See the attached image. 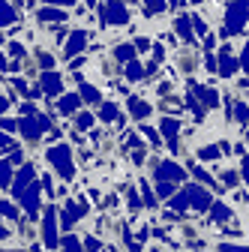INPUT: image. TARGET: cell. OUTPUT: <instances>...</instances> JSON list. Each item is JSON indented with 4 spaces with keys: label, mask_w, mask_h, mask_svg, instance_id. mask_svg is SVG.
Masks as SVG:
<instances>
[{
    "label": "cell",
    "mask_w": 249,
    "mask_h": 252,
    "mask_svg": "<svg viewBox=\"0 0 249 252\" xmlns=\"http://www.w3.org/2000/svg\"><path fill=\"white\" fill-rule=\"evenodd\" d=\"M117 117V108L114 105H102V120H114Z\"/></svg>",
    "instance_id": "23"
},
{
    "label": "cell",
    "mask_w": 249,
    "mask_h": 252,
    "mask_svg": "<svg viewBox=\"0 0 249 252\" xmlns=\"http://www.w3.org/2000/svg\"><path fill=\"white\" fill-rule=\"evenodd\" d=\"M75 123H78V129H90V126H93V114H87V111H81V114L75 117Z\"/></svg>",
    "instance_id": "17"
},
{
    "label": "cell",
    "mask_w": 249,
    "mask_h": 252,
    "mask_svg": "<svg viewBox=\"0 0 249 252\" xmlns=\"http://www.w3.org/2000/svg\"><path fill=\"white\" fill-rule=\"evenodd\" d=\"M18 129H21L27 138H39L45 129H51V123H48V117H42V114H27V117L18 123Z\"/></svg>",
    "instance_id": "2"
},
{
    "label": "cell",
    "mask_w": 249,
    "mask_h": 252,
    "mask_svg": "<svg viewBox=\"0 0 249 252\" xmlns=\"http://www.w3.org/2000/svg\"><path fill=\"white\" fill-rule=\"evenodd\" d=\"M0 213L9 216V219H15V216H18V207H12L9 201H0Z\"/></svg>",
    "instance_id": "18"
},
{
    "label": "cell",
    "mask_w": 249,
    "mask_h": 252,
    "mask_svg": "<svg viewBox=\"0 0 249 252\" xmlns=\"http://www.w3.org/2000/svg\"><path fill=\"white\" fill-rule=\"evenodd\" d=\"M126 75H129L132 81H138V78H141V66H138V63H129V69H126Z\"/></svg>",
    "instance_id": "22"
},
{
    "label": "cell",
    "mask_w": 249,
    "mask_h": 252,
    "mask_svg": "<svg viewBox=\"0 0 249 252\" xmlns=\"http://www.w3.org/2000/svg\"><path fill=\"white\" fill-rule=\"evenodd\" d=\"M39 81H42V90H45V93H51V96H54V93H60V90H63V78H60L57 72H51V69H45Z\"/></svg>",
    "instance_id": "5"
},
{
    "label": "cell",
    "mask_w": 249,
    "mask_h": 252,
    "mask_svg": "<svg viewBox=\"0 0 249 252\" xmlns=\"http://www.w3.org/2000/svg\"><path fill=\"white\" fill-rule=\"evenodd\" d=\"M177 66L180 69H186V72H192L195 66H198V60H195V54L186 48V51H180V57H177Z\"/></svg>",
    "instance_id": "9"
},
{
    "label": "cell",
    "mask_w": 249,
    "mask_h": 252,
    "mask_svg": "<svg viewBox=\"0 0 249 252\" xmlns=\"http://www.w3.org/2000/svg\"><path fill=\"white\" fill-rule=\"evenodd\" d=\"M30 183H33V165H24L18 171V177H15V192H18V189H24V186H30Z\"/></svg>",
    "instance_id": "10"
},
{
    "label": "cell",
    "mask_w": 249,
    "mask_h": 252,
    "mask_svg": "<svg viewBox=\"0 0 249 252\" xmlns=\"http://www.w3.org/2000/svg\"><path fill=\"white\" fill-rule=\"evenodd\" d=\"M57 3H66V6H72V3H75V0H57Z\"/></svg>",
    "instance_id": "29"
},
{
    "label": "cell",
    "mask_w": 249,
    "mask_h": 252,
    "mask_svg": "<svg viewBox=\"0 0 249 252\" xmlns=\"http://www.w3.org/2000/svg\"><path fill=\"white\" fill-rule=\"evenodd\" d=\"M84 45H87V33H84V30H72V36H69V42H66V57L78 54Z\"/></svg>",
    "instance_id": "6"
},
{
    "label": "cell",
    "mask_w": 249,
    "mask_h": 252,
    "mask_svg": "<svg viewBox=\"0 0 249 252\" xmlns=\"http://www.w3.org/2000/svg\"><path fill=\"white\" fill-rule=\"evenodd\" d=\"M222 180H225V183H231V186H234V183H237V171H225V174H222Z\"/></svg>",
    "instance_id": "25"
},
{
    "label": "cell",
    "mask_w": 249,
    "mask_h": 252,
    "mask_svg": "<svg viewBox=\"0 0 249 252\" xmlns=\"http://www.w3.org/2000/svg\"><path fill=\"white\" fill-rule=\"evenodd\" d=\"M42 234H45V246L54 249L57 246V237H54V210H45V225H42Z\"/></svg>",
    "instance_id": "8"
},
{
    "label": "cell",
    "mask_w": 249,
    "mask_h": 252,
    "mask_svg": "<svg viewBox=\"0 0 249 252\" xmlns=\"http://www.w3.org/2000/svg\"><path fill=\"white\" fill-rule=\"evenodd\" d=\"M84 213V207H75L72 201H63V231H69L72 228V222Z\"/></svg>",
    "instance_id": "7"
},
{
    "label": "cell",
    "mask_w": 249,
    "mask_h": 252,
    "mask_svg": "<svg viewBox=\"0 0 249 252\" xmlns=\"http://www.w3.org/2000/svg\"><path fill=\"white\" fill-rule=\"evenodd\" d=\"M9 21H15V9L9 3H0V27L9 24Z\"/></svg>",
    "instance_id": "14"
},
{
    "label": "cell",
    "mask_w": 249,
    "mask_h": 252,
    "mask_svg": "<svg viewBox=\"0 0 249 252\" xmlns=\"http://www.w3.org/2000/svg\"><path fill=\"white\" fill-rule=\"evenodd\" d=\"M21 114H36V108H33V102H24V105H21Z\"/></svg>",
    "instance_id": "27"
},
{
    "label": "cell",
    "mask_w": 249,
    "mask_h": 252,
    "mask_svg": "<svg viewBox=\"0 0 249 252\" xmlns=\"http://www.w3.org/2000/svg\"><path fill=\"white\" fill-rule=\"evenodd\" d=\"M15 198L27 207V213H36V210H39V183H30V186L18 189Z\"/></svg>",
    "instance_id": "3"
},
{
    "label": "cell",
    "mask_w": 249,
    "mask_h": 252,
    "mask_svg": "<svg viewBox=\"0 0 249 252\" xmlns=\"http://www.w3.org/2000/svg\"><path fill=\"white\" fill-rule=\"evenodd\" d=\"M39 63H42V69H51L54 66V57L51 54H39Z\"/></svg>",
    "instance_id": "24"
},
{
    "label": "cell",
    "mask_w": 249,
    "mask_h": 252,
    "mask_svg": "<svg viewBox=\"0 0 249 252\" xmlns=\"http://www.w3.org/2000/svg\"><path fill=\"white\" fill-rule=\"evenodd\" d=\"M36 15H39V21H63L66 18L63 9H39Z\"/></svg>",
    "instance_id": "12"
},
{
    "label": "cell",
    "mask_w": 249,
    "mask_h": 252,
    "mask_svg": "<svg viewBox=\"0 0 249 252\" xmlns=\"http://www.w3.org/2000/svg\"><path fill=\"white\" fill-rule=\"evenodd\" d=\"M114 54H117V60H129V57L135 54V48H129V45H120V48H117Z\"/></svg>",
    "instance_id": "19"
},
{
    "label": "cell",
    "mask_w": 249,
    "mask_h": 252,
    "mask_svg": "<svg viewBox=\"0 0 249 252\" xmlns=\"http://www.w3.org/2000/svg\"><path fill=\"white\" fill-rule=\"evenodd\" d=\"M102 21H105V24H123V21H126V9H123L120 0H105V6H102Z\"/></svg>",
    "instance_id": "4"
},
{
    "label": "cell",
    "mask_w": 249,
    "mask_h": 252,
    "mask_svg": "<svg viewBox=\"0 0 249 252\" xmlns=\"http://www.w3.org/2000/svg\"><path fill=\"white\" fill-rule=\"evenodd\" d=\"M45 156H48V162L57 168V174L63 177V180H69V177L75 174V168H72V156H69V147H66V144H63V147H51Z\"/></svg>",
    "instance_id": "1"
},
{
    "label": "cell",
    "mask_w": 249,
    "mask_h": 252,
    "mask_svg": "<svg viewBox=\"0 0 249 252\" xmlns=\"http://www.w3.org/2000/svg\"><path fill=\"white\" fill-rule=\"evenodd\" d=\"M81 96L90 99V102H96V99H99V90H96V87H90V84H81Z\"/></svg>",
    "instance_id": "16"
},
{
    "label": "cell",
    "mask_w": 249,
    "mask_h": 252,
    "mask_svg": "<svg viewBox=\"0 0 249 252\" xmlns=\"http://www.w3.org/2000/svg\"><path fill=\"white\" fill-rule=\"evenodd\" d=\"M12 177V162H0V186H6Z\"/></svg>",
    "instance_id": "15"
},
{
    "label": "cell",
    "mask_w": 249,
    "mask_h": 252,
    "mask_svg": "<svg viewBox=\"0 0 249 252\" xmlns=\"http://www.w3.org/2000/svg\"><path fill=\"white\" fill-rule=\"evenodd\" d=\"M162 6H165L162 0H147V12H150V15H156V12H162Z\"/></svg>",
    "instance_id": "20"
},
{
    "label": "cell",
    "mask_w": 249,
    "mask_h": 252,
    "mask_svg": "<svg viewBox=\"0 0 249 252\" xmlns=\"http://www.w3.org/2000/svg\"><path fill=\"white\" fill-rule=\"evenodd\" d=\"M9 57H15V60H21V57H24V45H18V42H12V45H9Z\"/></svg>",
    "instance_id": "21"
},
{
    "label": "cell",
    "mask_w": 249,
    "mask_h": 252,
    "mask_svg": "<svg viewBox=\"0 0 249 252\" xmlns=\"http://www.w3.org/2000/svg\"><path fill=\"white\" fill-rule=\"evenodd\" d=\"M57 108L63 111V114H72V111H78V96H75V93H69V96H63V99L57 102Z\"/></svg>",
    "instance_id": "11"
},
{
    "label": "cell",
    "mask_w": 249,
    "mask_h": 252,
    "mask_svg": "<svg viewBox=\"0 0 249 252\" xmlns=\"http://www.w3.org/2000/svg\"><path fill=\"white\" fill-rule=\"evenodd\" d=\"M63 246H66V249H78V240H75V237H63Z\"/></svg>",
    "instance_id": "26"
},
{
    "label": "cell",
    "mask_w": 249,
    "mask_h": 252,
    "mask_svg": "<svg viewBox=\"0 0 249 252\" xmlns=\"http://www.w3.org/2000/svg\"><path fill=\"white\" fill-rule=\"evenodd\" d=\"M6 108H9V102H6V99H0V114H3Z\"/></svg>",
    "instance_id": "28"
},
{
    "label": "cell",
    "mask_w": 249,
    "mask_h": 252,
    "mask_svg": "<svg viewBox=\"0 0 249 252\" xmlns=\"http://www.w3.org/2000/svg\"><path fill=\"white\" fill-rule=\"evenodd\" d=\"M129 111H132V117H147V114H150L147 102H141V99H132V102H129Z\"/></svg>",
    "instance_id": "13"
}]
</instances>
